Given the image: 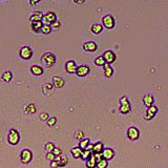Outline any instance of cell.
I'll use <instances>...</instances> for the list:
<instances>
[{"label": "cell", "mask_w": 168, "mask_h": 168, "mask_svg": "<svg viewBox=\"0 0 168 168\" xmlns=\"http://www.w3.org/2000/svg\"><path fill=\"white\" fill-rule=\"evenodd\" d=\"M41 61L45 66L51 67L56 63V56L53 53H45L41 57Z\"/></svg>", "instance_id": "cell-1"}, {"label": "cell", "mask_w": 168, "mask_h": 168, "mask_svg": "<svg viewBox=\"0 0 168 168\" xmlns=\"http://www.w3.org/2000/svg\"><path fill=\"white\" fill-rule=\"evenodd\" d=\"M102 23L106 29H112L115 28V18L112 15H105L102 18Z\"/></svg>", "instance_id": "cell-2"}, {"label": "cell", "mask_w": 168, "mask_h": 168, "mask_svg": "<svg viewBox=\"0 0 168 168\" xmlns=\"http://www.w3.org/2000/svg\"><path fill=\"white\" fill-rule=\"evenodd\" d=\"M20 140V137H19V133L16 129H11L10 130V133H8V141L10 144L12 145H16Z\"/></svg>", "instance_id": "cell-3"}, {"label": "cell", "mask_w": 168, "mask_h": 168, "mask_svg": "<svg viewBox=\"0 0 168 168\" xmlns=\"http://www.w3.org/2000/svg\"><path fill=\"white\" fill-rule=\"evenodd\" d=\"M19 56L21 57L22 59H24V60H29V59H31L32 56H33V51H32V49L29 46H23L20 49Z\"/></svg>", "instance_id": "cell-4"}, {"label": "cell", "mask_w": 168, "mask_h": 168, "mask_svg": "<svg viewBox=\"0 0 168 168\" xmlns=\"http://www.w3.org/2000/svg\"><path fill=\"white\" fill-rule=\"evenodd\" d=\"M33 158V153H32L31 150L29 149H24V150L21 151V154H20V159H21V162L26 164V163H29Z\"/></svg>", "instance_id": "cell-5"}, {"label": "cell", "mask_w": 168, "mask_h": 168, "mask_svg": "<svg viewBox=\"0 0 168 168\" xmlns=\"http://www.w3.org/2000/svg\"><path fill=\"white\" fill-rule=\"evenodd\" d=\"M43 21L45 22V24H49V25H51L53 22H55L57 20V16L54 12H49L47 14L43 15Z\"/></svg>", "instance_id": "cell-6"}, {"label": "cell", "mask_w": 168, "mask_h": 168, "mask_svg": "<svg viewBox=\"0 0 168 168\" xmlns=\"http://www.w3.org/2000/svg\"><path fill=\"white\" fill-rule=\"evenodd\" d=\"M90 69L87 65H80V66H77L76 69V74L78 77H85L89 74Z\"/></svg>", "instance_id": "cell-7"}, {"label": "cell", "mask_w": 168, "mask_h": 168, "mask_svg": "<svg viewBox=\"0 0 168 168\" xmlns=\"http://www.w3.org/2000/svg\"><path fill=\"white\" fill-rule=\"evenodd\" d=\"M103 58L107 64H112V63H113L116 61V55L113 51H106L103 54Z\"/></svg>", "instance_id": "cell-8"}, {"label": "cell", "mask_w": 168, "mask_h": 168, "mask_svg": "<svg viewBox=\"0 0 168 168\" xmlns=\"http://www.w3.org/2000/svg\"><path fill=\"white\" fill-rule=\"evenodd\" d=\"M98 49V45L95 41H87L83 44V49L85 52H95Z\"/></svg>", "instance_id": "cell-9"}, {"label": "cell", "mask_w": 168, "mask_h": 168, "mask_svg": "<svg viewBox=\"0 0 168 168\" xmlns=\"http://www.w3.org/2000/svg\"><path fill=\"white\" fill-rule=\"evenodd\" d=\"M65 69L69 74H75L76 72V69H77V65H76V62L72 60H69L65 63Z\"/></svg>", "instance_id": "cell-10"}, {"label": "cell", "mask_w": 168, "mask_h": 168, "mask_svg": "<svg viewBox=\"0 0 168 168\" xmlns=\"http://www.w3.org/2000/svg\"><path fill=\"white\" fill-rule=\"evenodd\" d=\"M156 113H158V108H156V106L151 105L150 107H149L148 109L146 110V113H145V119H146V120L153 119L154 116H156Z\"/></svg>", "instance_id": "cell-11"}, {"label": "cell", "mask_w": 168, "mask_h": 168, "mask_svg": "<svg viewBox=\"0 0 168 168\" xmlns=\"http://www.w3.org/2000/svg\"><path fill=\"white\" fill-rule=\"evenodd\" d=\"M139 135H140L139 130L136 127H130L128 129V131H127V136H128V138L130 140H137L139 138Z\"/></svg>", "instance_id": "cell-12"}, {"label": "cell", "mask_w": 168, "mask_h": 168, "mask_svg": "<svg viewBox=\"0 0 168 168\" xmlns=\"http://www.w3.org/2000/svg\"><path fill=\"white\" fill-rule=\"evenodd\" d=\"M101 154H102V158H103L104 160L109 161V160H112V159L113 158V156H115V153H113V149L105 148V149H103V151H102Z\"/></svg>", "instance_id": "cell-13"}, {"label": "cell", "mask_w": 168, "mask_h": 168, "mask_svg": "<svg viewBox=\"0 0 168 168\" xmlns=\"http://www.w3.org/2000/svg\"><path fill=\"white\" fill-rule=\"evenodd\" d=\"M31 21L32 22H36V21H42L43 19V13L42 12H39V11H37V12L33 13V14L31 15Z\"/></svg>", "instance_id": "cell-14"}, {"label": "cell", "mask_w": 168, "mask_h": 168, "mask_svg": "<svg viewBox=\"0 0 168 168\" xmlns=\"http://www.w3.org/2000/svg\"><path fill=\"white\" fill-rule=\"evenodd\" d=\"M53 83H54V86L56 88H61L64 86L65 84V81L63 80L61 77H54L53 78Z\"/></svg>", "instance_id": "cell-15"}, {"label": "cell", "mask_w": 168, "mask_h": 168, "mask_svg": "<svg viewBox=\"0 0 168 168\" xmlns=\"http://www.w3.org/2000/svg\"><path fill=\"white\" fill-rule=\"evenodd\" d=\"M96 165H97V161H96V159H95L94 153H92L89 158L86 160V167L87 168H96Z\"/></svg>", "instance_id": "cell-16"}, {"label": "cell", "mask_w": 168, "mask_h": 168, "mask_svg": "<svg viewBox=\"0 0 168 168\" xmlns=\"http://www.w3.org/2000/svg\"><path fill=\"white\" fill-rule=\"evenodd\" d=\"M56 162H57V164H58V166L59 167H63V166H65V165L67 164V158L65 156H56Z\"/></svg>", "instance_id": "cell-17"}, {"label": "cell", "mask_w": 168, "mask_h": 168, "mask_svg": "<svg viewBox=\"0 0 168 168\" xmlns=\"http://www.w3.org/2000/svg\"><path fill=\"white\" fill-rule=\"evenodd\" d=\"M153 97L151 96V95H145L144 97H143V102H144V104L147 106V107H150L151 105H153Z\"/></svg>", "instance_id": "cell-18"}, {"label": "cell", "mask_w": 168, "mask_h": 168, "mask_svg": "<svg viewBox=\"0 0 168 168\" xmlns=\"http://www.w3.org/2000/svg\"><path fill=\"white\" fill-rule=\"evenodd\" d=\"M103 144L101 142H98L96 144L92 145V153H102L103 151Z\"/></svg>", "instance_id": "cell-19"}, {"label": "cell", "mask_w": 168, "mask_h": 168, "mask_svg": "<svg viewBox=\"0 0 168 168\" xmlns=\"http://www.w3.org/2000/svg\"><path fill=\"white\" fill-rule=\"evenodd\" d=\"M43 23L41 21H36V22H32L31 24V29L33 32H35V33H39L40 31H41V28H42Z\"/></svg>", "instance_id": "cell-20"}, {"label": "cell", "mask_w": 168, "mask_h": 168, "mask_svg": "<svg viewBox=\"0 0 168 168\" xmlns=\"http://www.w3.org/2000/svg\"><path fill=\"white\" fill-rule=\"evenodd\" d=\"M31 72L33 75H35V76H41L43 74V69L41 66H39V65H33V66L31 67Z\"/></svg>", "instance_id": "cell-21"}, {"label": "cell", "mask_w": 168, "mask_h": 168, "mask_svg": "<svg viewBox=\"0 0 168 168\" xmlns=\"http://www.w3.org/2000/svg\"><path fill=\"white\" fill-rule=\"evenodd\" d=\"M102 29H103V26H102L100 23H94L92 25V28H90V31H92L95 35H98V34H100L102 32Z\"/></svg>", "instance_id": "cell-22"}, {"label": "cell", "mask_w": 168, "mask_h": 168, "mask_svg": "<svg viewBox=\"0 0 168 168\" xmlns=\"http://www.w3.org/2000/svg\"><path fill=\"white\" fill-rule=\"evenodd\" d=\"M113 67L110 66L109 64H107V63H105L104 64V75H105L107 78H110V77L113 76Z\"/></svg>", "instance_id": "cell-23"}, {"label": "cell", "mask_w": 168, "mask_h": 168, "mask_svg": "<svg viewBox=\"0 0 168 168\" xmlns=\"http://www.w3.org/2000/svg\"><path fill=\"white\" fill-rule=\"evenodd\" d=\"M90 144V141L89 139H82L80 141V143H79V148H81L82 150H85V149H87L88 145Z\"/></svg>", "instance_id": "cell-24"}, {"label": "cell", "mask_w": 168, "mask_h": 168, "mask_svg": "<svg viewBox=\"0 0 168 168\" xmlns=\"http://www.w3.org/2000/svg\"><path fill=\"white\" fill-rule=\"evenodd\" d=\"M82 149L79 148V147H75V148L72 149V154L75 159H79L81 158V154H82Z\"/></svg>", "instance_id": "cell-25"}, {"label": "cell", "mask_w": 168, "mask_h": 168, "mask_svg": "<svg viewBox=\"0 0 168 168\" xmlns=\"http://www.w3.org/2000/svg\"><path fill=\"white\" fill-rule=\"evenodd\" d=\"M13 78V75L11 72H4L3 74H2V80L4 81V82H10L11 80H12Z\"/></svg>", "instance_id": "cell-26"}, {"label": "cell", "mask_w": 168, "mask_h": 168, "mask_svg": "<svg viewBox=\"0 0 168 168\" xmlns=\"http://www.w3.org/2000/svg\"><path fill=\"white\" fill-rule=\"evenodd\" d=\"M120 112L122 113H128L130 112V104L129 103L121 104V106H120Z\"/></svg>", "instance_id": "cell-27"}, {"label": "cell", "mask_w": 168, "mask_h": 168, "mask_svg": "<svg viewBox=\"0 0 168 168\" xmlns=\"http://www.w3.org/2000/svg\"><path fill=\"white\" fill-rule=\"evenodd\" d=\"M105 60H104L103 56H99L97 57L96 59H95V64L98 65V66H104V64H105Z\"/></svg>", "instance_id": "cell-28"}, {"label": "cell", "mask_w": 168, "mask_h": 168, "mask_svg": "<svg viewBox=\"0 0 168 168\" xmlns=\"http://www.w3.org/2000/svg\"><path fill=\"white\" fill-rule=\"evenodd\" d=\"M41 33L45 34V35H47V34H51L52 32V26L49 25V24H43L42 28H41Z\"/></svg>", "instance_id": "cell-29"}, {"label": "cell", "mask_w": 168, "mask_h": 168, "mask_svg": "<svg viewBox=\"0 0 168 168\" xmlns=\"http://www.w3.org/2000/svg\"><path fill=\"white\" fill-rule=\"evenodd\" d=\"M44 149L47 151V153H53V150L55 149V145H54V143L49 142V143H46V144H45Z\"/></svg>", "instance_id": "cell-30"}, {"label": "cell", "mask_w": 168, "mask_h": 168, "mask_svg": "<svg viewBox=\"0 0 168 168\" xmlns=\"http://www.w3.org/2000/svg\"><path fill=\"white\" fill-rule=\"evenodd\" d=\"M107 165H108L107 161L104 160V159H102V160H100L99 162L97 163L96 167L97 168H106V167H107Z\"/></svg>", "instance_id": "cell-31"}, {"label": "cell", "mask_w": 168, "mask_h": 168, "mask_svg": "<svg viewBox=\"0 0 168 168\" xmlns=\"http://www.w3.org/2000/svg\"><path fill=\"white\" fill-rule=\"evenodd\" d=\"M92 153L90 150H88V149H85V150L82 151V154H81V159H83L84 161H86L88 158L90 156V154H92Z\"/></svg>", "instance_id": "cell-32"}, {"label": "cell", "mask_w": 168, "mask_h": 168, "mask_svg": "<svg viewBox=\"0 0 168 168\" xmlns=\"http://www.w3.org/2000/svg\"><path fill=\"white\" fill-rule=\"evenodd\" d=\"M26 112L28 113H34L36 112V108H35V105H34L33 103H31L29 105H28V107H26Z\"/></svg>", "instance_id": "cell-33"}, {"label": "cell", "mask_w": 168, "mask_h": 168, "mask_svg": "<svg viewBox=\"0 0 168 168\" xmlns=\"http://www.w3.org/2000/svg\"><path fill=\"white\" fill-rule=\"evenodd\" d=\"M83 137H84V133H83V131H81V130L77 131L76 135H75V138L78 139V140H80V141L83 139Z\"/></svg>", "instance_id": "cell-34"}, {"label": "cell", "mask_w": 168, "mask_h": 168, "mask_svg": "<svg viewBox=\"0 0 168 168\" xmlns=\"http://www.w3.org/2000/svg\"><path fill=\"white\" fill-rule=\"evenodd\" d=\"M56 122H57L56 118H49V119L47 120V125H49V126H53V125H55V124H56Z\"/></svg>", "instance_id": "cell-35"}, {"label": "cell", "mask_w": 168, "mask_h": 168, "mask_svg": "<svg viewBox=\"0 0 168 168\" xmlns=\"http://www.w3.org/2000/svg\"><path fill=\"white\" fill-rule=\"evenodd\" d=\"M46 159L47 160H49L52 162V161H55L56 160V156L53 153H47L46 154Z\"/></svg>", "instance_id": "cell-36"}, {"label": "cell", "mask_w": 168, "mask_h": 168, "mask_svg": "<svg viewBox=\"0 0 168 168\" xmlns=\"http://www.w3.org/2000/svg\"><path fill=\"white\" fill-rule=\"evenodd\" d=\"M40 118H41L42 121H47V120L49 119V113H41V115H40Z\"/></svg>", "instance_id": "cell-37"}, {"label": "cell", "mask_w": 168, "mask_h": 168, "mask_svg": "<svg viewBox=\"0 0 168 168\" xmlns=\"http://www.w3.org/2000/svg\"><path fill=\"white\" fill-rule=\"evenodd\" d=\"M53 153L55 154L56 156H61V153H62V151H61V149L60 148H57V147H55V149L53 150Z\"/></svg>", "instance_id": "cell-38"}, {"label": "cell", "mask_w": 168, "mask_h": 168, "mask_svg": "<svg viewBox=\"0 0 168 168\" xmlns=\"http://www.w3.org/2000/svg\"><path fill=\"white\" fill-rule=\"evenodd\" d=\"M52 29H59L60 28V22L58 21V20H56L55 22H53V23L51 24Z\"/></svg>", "instance_id": "cell-39"}, {"label": "cell", "mask_w": 168, "mask_h": 168, "mask_svg": "<svg viewBox=\"0 0 168 168\" xmlns=\"http://www.w3.org/2000/svg\"><path fill=\"white\" fill-rule=\"evenodd\" d=\"M41 0H29V4H31L32 6H35L36 4L38 3V2H40Z\"/></svg>", "instance_id": "cell-40"}, {"label": "cell", "mask_w": 168, "mask_h": 168, "mask_svg": "<svg viewBox=\"0 0 168 168\" xmlns=\"http://www.w3.org/2000/svg\"><path fill=\"white\" fill-rule=\"evenodd\" d=\"M51 167L52 168H57V167H59V166H58V164H57L56 161H52V162H51Z\"/></svg>", "instance_id": "cell-41"}, {"label": "cell", "mask_w": 168, "mask_h": 168, "mask_svg": "<svg viewBox=\"0 0 168 168\" xmlns=\"http://www.w3.org/2000/svg\"><path fill=\"white\" fill-rule=\"evenodd\" d=\"M75 3H78V4H82L85 2V0H74Z\"/></svg>", "instance_id": "cell-42"}, {"label": "cell", "mask_w": 168, "mask_h": 168, "mask_svg": "<svg viewBox=\"0 0 168 168\" xmlns=\"http://www.w3.org/2000/svg\"><path fill=\"white\" fill-rule=\"evenodd\" d=\"M45 87L49 88V89H52V85H51V84H46V85H45Z\"/></svg>", "instance_id": "cell-43"}]
</instances>
